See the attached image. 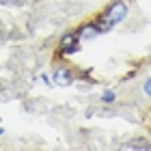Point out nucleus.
Here are the masks:
<instances>
[{
    "label": "nucleus",
    "mask_w": 151,
    "mask_h": 151,
    "mask_svg": "<svg viewBox=\"0 0 151 151\" xmlns=\"http://www.w3.org/2000/svg\"><path fill=\"white\" fill-rule=\"evenodd\" d=\"M127 13H129V2L127 0H114V2H110L106 6V11L101 13V17L97 19L101 32H108L114 24L123 22V19L127 17Z\"/></svg>",
    "instance_id": "f257e3e1"
},
{
    "label": "nucleus",
    "mask_w": 151,
    "mask_h": 151,
    "mask_svg": "<svg viewBox=\"0 0 151 151\" xmlns=\"http://www.w3.org/2000/svg\"><path fill=\"white\" fill-rule=\"evenodd\" d=\"M78 43H80V37L78 32H65L63 37H60V52L63 54H71V52H78Z\"/></svg>",
    "instance_id": "f03ea898"
},
{
    "label": "nucleus",
    "mask_w": 151,
    "mask_h": 151,
    "mask_svg": "<svg viewBox=\"0 0 151 151\" xmlns=\"http://www.w3.org/2000/svg\"><path fill=\"white\" fill-rule=\"evenodd\" d=\"M76 32H78L80 41H91V39H95L97 35H101V28H99L97 22H86V24H82Z\"/></svg>",
    "instance_id": "7ed1b4c3"
},
{
    "label": "nucleus",
    "mask_w": 151,
    "mask_h": 151,
    "mask_svg": "<svg viewBox=\"0 0 151 151\" xmlns=\"http://www.w3.org/2000/svg\"><path fill=\"white\" fill-rule=\"evenodd\" d=\"M52 80H54V84H56V86H69L71 82H73V76H71L69 69H65V67H58V69H54Z\"/></svg>",
    "instance_id": "20e7f679"
},
{
    "label": "nucleus",
    "mask_w": 151,
    "mask_h": 151,
    "mask_svg": "<svg viewBox=\"0 0 151 151\" xmlns=\"http://www.w3.org/2000/svg\"><path fill=\"white\" fill-rule=\"evenodd\" d=\"M127 147L134 149V151H147V149H151L149 140H145V138H132V140L127 142Z\"/></svg>",
    "instance_id": "39448f33"
},
{
    "label": "nucleus",
    "mask_w": 151,
    "mask_h": 151,
    "mask_svg": "<svg viewBox=\"0 0 151 151\" xmlns=\"http://www.w3.org/2000/svg\"><path fill=\"white\" fill-rule=\"evenodd\" d=\"M114 99H116V93L112 88H108V91L101 93V101H104V104H114Z\"/></svg>",
    "instance_id": "423d86ee"
},
{
    "label": "nucleus",
    "mask_w": 151,
    "mask_h": 151,
    "mask_svg": "<svg viewBox=\"0 0 151 151\" xmlns=\"http://www.w3.org/2000/svg\"><path fill=\"white\" fill-rule=\"evenodd\" d=\"M142 93H145L147 97H151V76L145 80V84H142Z\"/></svg>",
    "instance_id": "0eeeda50"
},
{
    "label": "nucleus",
    "mask_w": 151,
    "mask_h": 151,
    "mask_svg": "<svg viewBox=\"0 0 151 151\" xmlns=\"http://www.w3.org/2000/svg\"><path fill=\"white\" fill-rule=\"evenodd\" d=\"M2 134H4V129H2V127H0V136H2Z\"/></svg>",
    "instance_id": "6e6552de"
}]
</instances>
